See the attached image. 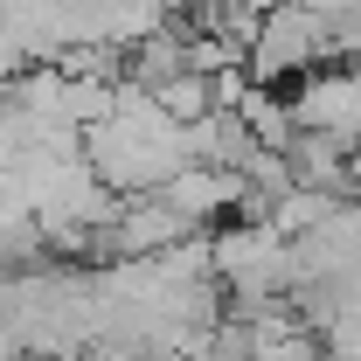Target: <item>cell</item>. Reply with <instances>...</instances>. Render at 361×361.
I'll list each match as a JSON object with an SVG mask.
<instances>
[{"label":"cell","instance_id":"2","mask_svg":"<svg viewBox=\"0 0 361 361\" xmlns=\"http://www.w3.org/2000/svg\"><path fill=\"white\" fill-rule=\"evenodd\" d=\"M334 209H341V195H319V188H292V195H278V202L264 209V223L278 229V236H292V243H306V236H313V229L326 223Z\"/></svg>","mask_w":361,"mask_h":361},{"label":"cell","instance_id":"4","mask_svg":"<svg viewBox=\"0 0 361 361\" xmlns=\"http://www.w3.org/2000/svg\"><path fill=\"white\" fill-rule=\"evenodd\" d=\"M0 361H28V348H21L14 334H0Z\"/></svg>","mask_w":361,"mask_h":361},{"label":"cell","instance_id":"3","mask_svg":"<svg viewBox=\"0 0 361 361\" xmlns=\"http://www.w3.org/2000/svg\"><path fill=\"white\" fill-rule=\"evenodd\" d=\"M153 104H160L174 126H202V118L216 111V77H202V70H180L174 84L153 90Z\"/></svg>","mask_w":361,"mask_h":361},{"label":"cell","instance_id":"5","mask_svg":"<svg viewBox=\"0 0 361 361\" xmlns=\"http://www.w3.org/2000/svg\"><path fill=\"white\" fill-rule=\"evenodd\" d=\"M348 195H355V202H361V153H355V160H348Z\"/></svg>","mask_w":361,"mask_h":361},{"label":"cell","instance_id":"1","mask_svg":"<svg viewBox=\"0 0 361 361\" xmlns=\"http://www.w3.org/2000/svg\"><path fill=\"white\" fill-rule=\"evenodd\" d=\"M334 63V42H326V21H319L306 0H285L271 7L264 28H257V49H250V84H292V77H313Z\"/></svg>","mask_w":361,"mask_h":361}]
</instances>
